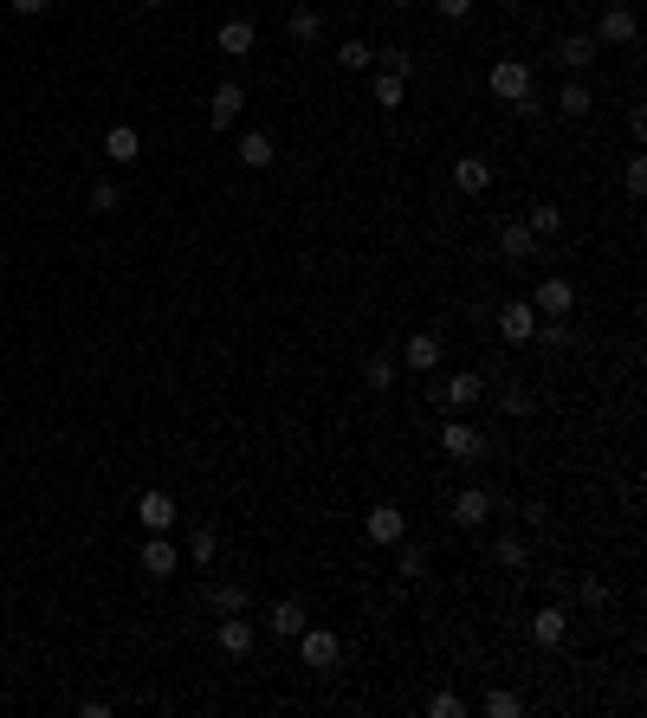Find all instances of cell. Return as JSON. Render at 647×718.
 <instances>
[{
    "label": "cell",
    "instance_id": "obj_1",
    "mask_svg": "<svg viewBox=\"0 0 647 718\" xmlns=\"http://www.w3.org/2000/svg\"><path fill=\"white\" fill-rule=\"evenodd\" d=\"M298 660H305L311 673H330L343 660V641L330 628H311V621H305V628H298Z\"/></svg>",
    "mask_w": 647,
    "mask_h": 718
},
{
    "label": "cell",
    "instance_id": "obj_2",
    "mask_svg": "<svg viewBox=\"0 0 647 718\" xmlns=\"http://www.w3.org/2000/svg\"><path fill=\"white\" fill-rule=\"evenodd\" d=\"M486 85H492V98H499V104H525L531 98V65L525 59H499L486 72Z\"/></svg>",
    "mask_w": 647,
    "mask_h": 718
},
{
    "label": "cell",
    "instance_id": "obj_3",
    "mask_svg": "<svg viewBox=\"0 0 647 718\" xmlns=\"http://www.w3.org/2000/svg\"><path fill=\"white\" fill-rule=\"evenodd\" d=\"M440 453H447V460H479V453H486V434L453 414V421H440Z\"/></svg>",
    "mask_w": 647,
    "mask_h": 718
},
{
    "label": "cell",
    "instance_id": "obj_4",
    "mask_svg": "<svg viewBox=\"0 0 647 718\" xmlns=\"http://www.w3.org/2000/svg\"><path fill=\"white\" fill-rule=\"evenodd\" d=\"M440 363H447V350H440L434 330H415V337L402 343V369H415V376H434Z\"/></svg>",
    "mask_w": 647,
    "mask_h": 718
},
{
    "label": "cell",
    "instance_id": "obj_5",
    "mask_svg": "<svg viewBox=\"0 0 647 718\" xmlns=\"http://www.w3.org/2000/svg\"><path fill=\"white\" fill-rule=\"evenodd\" d=\"M104 156L117 162V169H136V162H143V130H136V123H110L104 130Z\"/></svg>",
    "mask_w": 647,
    "mask_h": 718
},
{
    "label": "cell",
    "instance_id": "obj_6",
    "mask_svg": "<svg viewBox=\"0 0 647 718\" xmlns=\"http://www.w3.org/2000/svg\"><path fill=\"white\" fill-rule=\"evenodd\" d=\"M363 531H369V544H402L408 537V518H402V505H369V518H363Z\"/></svg>",
    "mask_w": 647,
    "mask_h": 718
},
{
    "label": "cell",
    "instance_id": "obj_7",
    "mask_svg": "<svg viewBox=\"0 0 647 718\" xmlns=\"http://www.w3.org/2000/svg\"><path fill=\"white\" fill-rule=\"evenodd\" d=\"M531 311H538V317H563V311H576V285L550 272V279H538V292H531Z\"/></svg>",
    "mask_w": 647,
    "mask_h": 718
},
{
    "label": "cell",
    "instance_id": "obj_8",
    "mask_svg": "<svg viewBox=\"0 0 647 718\" xmlns=\"http://www.w3.org/2000/svg\"><path fill=\"white\" fill-rule=\"evenodd\" d=\"M635 33H641V20L628 7H609L596 20V46H635Z\"/></svg>",
    "mask_w": 647,
    "mask_h": 718
},
{
    "label": "cell",
    "instance_id": "obj_9",
    "mask_svg": "<svg viewBox=\"0 0 647 718\" xmlns=\"http://www.w3.org/2000/svg\"><path fill=\"white\" fill-rule=\"evenodd\" d=\"M175 563H182V550L169 544L162 531H149V544H143V576H156V583H169L175 576Z\"/></svg>",
    "mask_w": 647,
    "mask_h": 718
},
{
    "label": "cell",
    "instance_id": "obj_10",
    "mask_svg": "<svg viewBox=\"0 0 647 718\" xmlns=\"http://www.w3.org/2000/svg\"><path fill=\"white\" fill-rule=\"evenodd\" d=\"M240 110H246V85H240V78H227V85H214V104H208L214 130H227V123H240Z\"/></svg>",
    "mask_w": 647,
    "mask_h": 718
},
{
    "label": "cell",
    "instance_id": "obj_11",
    "mask_svg": "<svg viewBox=\"0 0 647 718\" xmlns=\"http://www.w3.org/2000/svg\"><path fill=\"white\" fill-rule=\"evenodd\" d=\"M453 188H460V195H486L492 188V162L486 156H453Z\"/></svg>",
    "mask_w": 647,
    "mask_h": 718
},
{
    "label": "cell",
    "instance_id": "obj_12",
    "mask_svg": "<svg viewBox=\"0 0 647 718\" xmlns=\"http://www.w3.org/2000/svg\"><path fill=\"white\" fill-rule=\"evenodd\" d=\"M136 518H143V531H169V524H175V499H169V492H156V486L136 492Z\"/></svg>",
    "mask_w": 647,
    "mask_h": 718
},
{
    "label": "cell",
    "instance_id": "obj_13",
    "mask_svg": "<svg viewBox=\"0 0 647 718\" xmlns=\"http://www.w3.org/2000/svg\"><path fill=\"white\" fill-rule=\"evenodd\" d=\"M486 518H492V492H486V486L453 492V524H466V531H473V524H486Z\"/></svg>",
    "mask_w": 647,
    "mask_h": 718
},
{
    "label": "cell",
    "instance_id": "obj_14",
    "mask_svg": "<svg viewBox=\"0 0 647 718\" xmlns=\"http://www.w3.org/2000/svg\"><path fill=\"white\" fill-rule=\"evenodd\" d=\"M499 330H505V343H531V337H538V311H531V298L505 305L499 311Z\"/></svg>",
    "mask_w": 647,
    "mask_h": 718
},
{
    "label": "cell",
    "instance_id": "obj_15",
    "mask_svg": "<svg viewBox=\"0 0 647 718\" xmlns=\"http://www.w3.org/2000/svg\"><path fill=\"white\" fill-rule=\"evenodd\" d=\"M479 395H486V382H479L473 369H453V376L440 382V402H447V408H473Z\"/></svg>",
    "mask_w": 647,
    "mask_h": 718
},
{
    "label": "cell",
    "instance_id": "obj_16",
    "mask_svg": "<svg viewBox=\"0 0 647 718\" xmlns=\"http://www.w3.org/2000/svg\"><path fill=\"white\" fill-rule=\"evenodd\" d=\"M233 156H240V169H272V162H279V143H272L266 130H246Z\"/></svg>",
    "mask_w": 647,
    "mask_h": 718
},
{
    "label": "cell",
    "instance_id": "obj_17",
    "mask_svg": "<svg viewBox=\"0 0 647 718\" xmlns=\"http://www.w3.org/2000/svg\"><path fill=\"white\" fill-rule=\"evenodd\" d=\"M214 46L227 52V59H246V52L259 46V33H253V20H220V33H214Z\"/></svg>",
    "mask_w": 647,
    "mask_h": 718
},
{
    "label": "cell",
    "instance_id": "obj_18",
    "mask_svg": "<svg viewBox=\"0 0 647 718\" xmlns=\"http://www.w3.org/2000/svg\"><path fill=\"white\" fill-rule=\"evenodd\" d=\"M563 634H570V615H563L557 602H550V609H538V615H531V641H538V647H557Z\"/></svg>",
    "mask_w": 647,
    "mask_h": 718
},
{
    "label": "cell",
    "instance_id": "obj_19",
    "mask_svg": "<svg viewBox=\"0 0 647 718\" xmlns=\"http://www.w3.org/2000/svg\"><path fill=\"white\" fill-rule=\"evenodd\" d=\"M596 33H570V39H563V46H557V59L563 65H570V72H589V65H596Z\"/></svg>",
    "mask_w": 647,
    "mask_h": 718
},
{
    "label": "cell",
    "instance_id": "obj_20",
    "mask_svg": "<svg viewBox=\"0 0 647 718\" xmlns=\"http://www.w3.org/2000/svg\"><path fill=\"white\" fill-rule=\"evenodd\" d=\"M220 654H253V621H246V609L220 621Z\"/></svg>",
    "mask_w": 647,
    "mask_h": 718
},
{
    "label": "cell",
    "instance_id": "obj_21",
    "mask_svg": "<svg viewBox=\"0 0 647 718\" xmlns=\"http://www.w3.org/2000/svg\"><path fill=\"white\" fill-rule=\"evenodd\" d=\"M285 33H292V46H318V39H324V13L318 7H298L292 20H285Z\"/></svg>",
    "mask_w": 647,
    "mask_h": 718
},
{
    "label": "cell",
    "instance_id": "obj_22",
    "mask_svg": "<svg viewBox=\"0 0 647 718\" xmlns=\"http://www.w3.org/2000/svg\"><path fill=\"white\" fill-rule=\"evenodd\" d=\"M531 246H538V233H531L525 220H505L499 227V253L505 259H531Z\"/></svg>",
    "mask_w": 647,
    "mask_h": 718
},
{
    "label": "cell",
    "instance_id": "obj_23",
    "mask_svg": "<svg viewBox=\"0 0 647 718\" xmlns=\"http://www.w3.org/2000/svg\"><path fill=\"white\" fill-rule=\"evenodd\" d=\"M589 110H596V98H589V85H583V78H570V85H563L557 91V117H589Z\"/></svg>",
    "mask_w": 647,
    "mask_h": 718
},
{
    "label": "cell",
    "instance_id": "obj_24",
    "mask_svg": "<svg viewBox=\"0 0 647 718\" xmlns=\"http://www.w3.org/2000/svg\"><path fill=\"white\" fill-rule=\"evenodd\" d=\"M266 628L279 634V641H298V628H305V609H298L292 596H285V602H272V621H266Z\"/></svg>",
    "mask_w": 647,
    "mask_h": 718
},
{
    "label": "cell",
    "instance_id": "obj_25",
    "mask_svg": "<svg viewBox=\"0 0 647 718\" xmlns=\"http://www.w3.org/2000/svg\"><path fill=\"white\" fill-rule=\"evenodd\" d=\"M479 712H486V718H518V712H525V699H518L512 686H492V693H486V706H479Z\"/></svg>",
    "mask_w": 647,
    "mask_h": 718
},
{
    "label": "cell",
    "instance_id": "obj_26",
    "mask_svg": "<svg viewBox=\"0 0 647 718\" xmlns=\"http://www.w3.org/2000/svg\"><path fill=\"white\" fill-rule=\"evenodd\" d=\"M208 609H214V615H240V609H246V589H240V583H214V589H208Z\"/></svg>",
    "mask_w": 647,
    "mask_h": 718
},
{
    "label": "cell",
    "instance_id": "obj_27",
    "mask_svg": "<svg viewBox=\"0 0 647 718\" xmlns=\"http://www.w3.org/2000/svg\"><path fill=\"white\" fill-rule=\"evenodd\" d=\"M369 59H376V46H369V39H343V46H337V65H343V72H369Z\"/></svg>",
    "mask_w": 647,
    "mask_h": 718
},
{
    "label": "cell",
    "instance_id": "obj_28",
    "mask_svg": "<svg viewBox=\"0 0 647 718\" xmlns=\"http://www.w3.org/2000/svg\"><path fill=\"white\" fill-rule=\"evenodd\" d=\"M363 382H369V389H395V356L376 350V356L363 363Z\"/></svg>",
    "mask_w": 647,
    "mask_h": 718
},
{
    "label": "cell",
    "instance_id": "obj_29",
    "mask_svg": "<svg viewBox=\"0 0 647 718\" xmlns=\"http://www.w3.org/2000/svg\"><path fill=\"white\" fill-rule=\"evenodd\" d=\"M402 85H408V78H395V72H376V85H369V98H376L382 110H402Z\"/></svg>",
    "mask_w": 647,
    "mask_h": 718
},
{
    "label": "cell",
    "instance_id": "obj_30",
    "mask_svg": "<svg viewBox=\"0 0 647 718\" xmlns=\"http://www.w3.org/2000/svg\"><path fill=\"white\" fill-rule=\"evenodd\" d=\"M188 557H195V563H214V557H220V537L208 531V524H201V531L188 537Z\"/></svg>",
    "mask_w": 647,
    "mask_h": 718
},
{
    "label": "cell",
    "instance_id": "obj_31",
    "mask_svg": "<svg viewBox=\"0 0 647 718\" xmlns=\"http://www.w3.org/2000/svg\"><path fill=\"white\" fill-rule=\"evenodd\" d=\"M525 227H531V233L544 240V233H557V227H563V214H557V207H544V201H538V207H531V220H525Z\"/></svg>",
    "mask_w": 647,
    "mask_h": 718
},
{
    "label": "cell",
    "instance_id": "obj_32",
    "mask_svg": "<svg viewBox=\"0 0 647 718\" xmlns=\"http://www.w3.org/2000/svg\"><path fill=\"white\" fill-rule=\"evenodd\" d=\"M499 563H505V570H525V563H531L525 537H505V544H499Z\"/></svg>",
    "mask_w": 647,
    "mask_h": 718
},
{
    "label": "cell",
    "instance_id": "obj_33",
    "mask_svg": "<svg viewBox=\"0 0 647 718\" xmlns=\"http://www.w3.org/2000/svg\"><path fill=\"white\" fill-rule=\"evenodd\" d=\"M117 201H123V195H117V182H91V207H98V214H110Z\"/></svg>",
    "mask_w": 647,
    "mask_h": 718
},
{
    "label": "cell",
    "instance_id": "obj_34",
    "mask_svg": "<svg viewBox=\"0 0 647 718\" xmlns=\"http://www.w3.org/2000/svg\"><path fill=\"white\" fill-rule=\"evenodd\" d=\"M428 712H434V718H460L466 706H460V693H434V699H428Z\"/></svg>",
    "mask_w": 647,
    "mask_h": 718
},
{
    "label": "cell",
    "instance_id": "obj_35",
    "mask_svg": "<svg viewBox=\"0 0 647 718\" xmlns=\"http://www.w3.org/2000/svg\"><path fill=\"white\" fill-rule=\"evenodd\" d=\"M622 182H628V195H635V201L647 195V162H641V156H635V162H628V175H622Z\"/></svg>",
    "mask_w": 647,
    "mask_h": 718
},
{
    "label": "cell",
    "instance_id": "obj_36",
    "mask_svg": "<svg viewBox=\"0 0 647 718\" xmlns=\"http://www.w3.org/2000/svg\"><path fill=\"white\" fill-rule=\"evenodd\" d=\"M382 72H395V78H408V72H415V59H408V52H382Z\"/></svg>",
    "mask_w": 647,
    "mask_h": 718
},
{
    "label": "cell",
    "instance_id": "obj_37",
    "mask_svg": "<svg viewBox=\"0 0 647 718\" xmlns=\"http://www.w3.org/2000/svg\"><path fill=\"white\" fill-rule=\"evenodd\" d=\"M434 13H440V20H466V13H473V0H434Z\"/></svg>",
    "mask_w": 647,
    "mask_h": 718
},
{
    "label": "cell",
    "instance_id": "obj_38",
    "mask_svg": "<svg viewBox=\"0 0 647 718\" xmlns=\"http://www.w3.org/2000/svg\"><path fill=\"white\" fill-rule=\"evenodd\" d=\"M7 7H13V13H26V20H39V13H46L52 0H7Z\"/></svg>",
    "mask_w": 647,
    "mask_h": 718
},
{
    "label": "cell",
    "instance_id": "obj_39",
    "mask_svg": "<svg viewBox=\"0 0 647 718\" xmlns=\"http://www.w3.org/2000/svg\"><path fill=\"white\" fill-rule=\"evenodd\" d=\"M143 7H169V0H143Z\"/></svg>",
    "mask_w": 647,
    "mask_h": 718
},
{
    "label": "cell",
    "instance_id": "obj_40",
    "mask_svg": "<svg viewBox=\"0 0 647 718\" xmlns=\"http://www.w3.org/2000/svg\"><path fill=\"white\" fill-rule=\"evenodd\" d=\"M389 7H415V0H389Z\"/></svg>",
    "mask_w": 647,
    "mask_h": 718
},
{
    "label": "cell",
    "instance_id": "obj_41",
    "mask_svg": "<svg viewBox=\"0 0 647 718\" xmlns=\"http://www.w3.org/2000/svg\"><path fill=\"white\" fill-rule=\"evenodd\" d=\"M0 266H7V246H0Z\"/></svg>",
    "mask_w": 647,
    "mask_h": 718
}]
</instances>
